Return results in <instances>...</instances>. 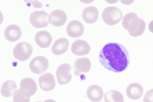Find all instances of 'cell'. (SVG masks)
<instances>
[{
  "instance_id": "277c9868",
  "label": "cell",
  "mask_w": 153,
  "mask_h": 102,
  "mask_svg": "<svg viewBox=\"0 0 153 102\" xmlns=\"http://www.w3.org/2000/svg\"><path fill=\"white\" fill-rule=\"evenodd\" d=\"M32 46L28 43L23 41L17 44L14 47L13 54L14 57L20 61L27 60L33 51Z\"/></svg>"
},
{
  "instance_id": "9a60e30c",
  "label": "cell",
  "mask_w": 153,
  "mask_h": 102,
  "mask_svg": "<svg viewBox=\"0 0 153 102\" xmlns=\"http://www.w3.org/2000/svg\"><path fill=\"white\" fill-rule=\"evenodd\" d=\"M88 98L93 102H99L102 99L104 92L102 87L98 85L93 84L89 86L86 91Z\"/></svg>"
},
{
  "instance_id": "8992f818",
  "label": "cell",
  "mask_w": 153,
  "mask_h": 102,
  "mask_svg": "<svg viewBox=\"0 0 153 102\" xmlns=\"http://www.w3.org/2000/svg\"><path fill=\"white\" fill-rule=\"evenodd\" d=\"M71 70V65L67 63L62 64L58 67L56 75L59 84L65 85L70 81L72 78Z\"/></svg>"
},
{
  "instance_id": "603a6c76",
  "label": "cell",
  "mask_w": 153,
  "mask_h": 102,
  "mask_svg": "<svg viewBox=\"0 0 153 102\" xmlns=\"http://www.w3.org/2000/svg\"><path fill=\"white\" fill-rule=\"evenodd\" d=\"M143 102H153V88L147 91L143 99Z\"/></svg>"
},
{
  "instance_id": "30bf717a",
  "label": "cell",
  "mask_w": 153,
  "mask_h": 102,
  "mask_svg": "<svg viewBox=\"0 0 153 102\" xmlns=\"http://www.w3.org/2000/svg\"><path fill=\"white\" fill-rule=\"evenodd\" d=\"M66 32L70 37L76 38L81 36L83 33L84 27L82 24L77 20L69 22L66 27Z\"/></svg>"
},
{
  "instance_id": "5b68a950",
  "label": "cell",
  "mask_w": 153,
  "mask_h": 102,
  "mask_svg": "<svg viewBox=\"0 0 153 102\" xmlns=\"http://www.w3.org/2000/svg\"><path fill=\"white\" fill-rule=\"evenodd\" d=\"M48 15V13L44 10L35 11L30 15L29 21L31 25L35 27H44L49 24Z\"/></svg>"
},
{
  "instance_id": "9c48e42d",
  "label": "cell",
  "mask_w": 153,
  "mask_h": 102,
  "mask_svg": "<svg viewBox=\"0 0 153 102\" xmlns=\"http://www.w3.org/2000/svg\"><path fill=\"white\" fill-rule=\"evenodd\" d=\"M73 67L75 75L79 76L81 73H86L90 71L91 67V61L87 57L79 58L75 61Z\"/></svg>"
},
{
  "instance_id": "4fadbf2b",
  "label": "cell",
  "mask_w": 153,
  "mask_h": 102,
  "mask_svg": "<svg viewBox=\"0 0 153 102\" xmlns=\"http://www.w3.org/2000/svg\"><path fill=\"white\" fill-rule=\"evenodd\" d=\"M49 20L53 25L60 27L63 25L67 20L65 12L59 9L54 10L51 12L49 16Z\"/></svg>"
},
{
  "instance_id": "ffe728a7",
  "label": "cell",
  "mask_w": 153,
  "mask_h": 102,
  "mask_svg": "<svg viewBox=\"0 0 153 102\" xmlns=\"http://www.w3.org/2000/svg\"><path fill=\"white\" fill-rule=\"evenodd\" d=\"M17 85L13 81L8 80L3 83L1 86V93L4 97H8L14 94Z\"/></svg>"
},
{
  "instance_id": "8fae6325",
  "label": "cell",
  "mask_w": 153,
  "mask_h": 102,
  "mask_svg": "<svg viewBox=\"0 0 153 102\" xmlns=\"http://www.w3.org/2000/svg\"><path fill=\"white\" fill-rule=\"evenodd\" d=\"M91 50L89 44L85 41L79 40L74 41L72 44L71 50L75 55L82 56L88 54Z\"/></svg>"
},
{
  "instance_id": "cb8c5ba5",
  "label": "cell",
  "mask_w": 153,
  "mask_h": 102,
  "mask_svg": "<svg viewBox=\"0 0 153 102\" xmlns=\"http://www.w3.org/2000/svg\"><path fill=\"white\" fill-rule=\"evenodd\" d=\"M148 28L150 31L153 33V20H152L149 23Z\"/></svg>"
},
{
  "instance_id": "6da1fadb",
  "label": "cell",
  "mask_w": 153,
  "mask_h": 102,
  "mask_svg": "<svg viewBox=\"0 0 153 102\" xmlns=\"http://www.w3.org/2000/svg\"><path fill=\"white\" fill-rule=\"evenodd\" d=\"M99 60L106 69L114 72H121L125 71L129 65V53L123 45L109 42L101 50Z\"/></svg>"
},
{
  "instance_id": "3957f363",
  "label": "cell",
  "mask_w": 153,
  "mask_h": 102,
  "mask_svg": "<svg viewBox=\"0 0 153 102\" xmlns=\"http://www.w3.org/2000/svg\"><path fill=\"white\" fill-rule=\"evenodd\" d=\"M123 14L120 9L115 6H109L105 8L102 13L104 21L110 25L118 23L122 18Z\"/></svg>"
},
{
  "instance_id": "484cf974",
  "label": "cell",
  "mask_w": 153,
  "mask_h": 102,
  "mask_svg": "<svg viewBox=\"0 0 153 102\" xmlns=\"http://www.w3.org/2000/svg\"><path fill=\"white\" fill-rule=\"evenodd\" d=\"M35 102H41V101H36Z\"/></svg>"
},
{
  "instance_id": "e0dca14e",
  "label": "cell",
  "mask_w": 153,
  "mask_h": 102,
  "mask_svg": "<svg viewBox=\"0 0 153 102\" xmlns=\"http://www.w3.org/2000/svg\"><path fill=\"white\" fill-rule=\"evenodd\" d=\"M69 42L66 38H61L56 40L51 47L53 53L59 55L65 53L68 50Z\"/></svg>"
},
{
  "instance_id": "ba28073f",
  "label": "cell",
  "mask_w": 153,
  "mask_h": 102,
  "mask_svg": "<svg viewBox=\"0 0 153 102\" xmlns=\"http://www.w3.org/2000/svg\"><path fill=\"white\" fill-rule=\"evenodd\" d=\"M20 91L25 96L30 98L36 92L37 86L35 81L33 79L27 78L21 81L20 84Z\"/></svg>"
},
{
  "instance_id": "44dd1931",
  "label": "cell",
  "mask_w": 153,
  "mask_h": 102,
  "mask_svg": "<svg viewBox=\"0 0 153 102\" xmlns=\"http://www.w3.org/2000/svg\"><path fill=\"white\" fill-rule=\"evenodd\" d=\"M105 102H124L123 95L116 90H111L106 92L104 95Z\"/></svg>"
},
{
  "instance_id": "2e32d148",
  "label": "cell",
  "mask_w": 153,
  "mask_h": 102,
  "mask_svg": "<svg viewBox=\"0 0 153 102\" xmlns=\"http://www.w3.org/2000/svg\"><path fill=\"white\" fill-rule=\"evenodd\" d=\"M35 39L37 44L42 48L48 47L52 41L51 35L45 30L37 32L35 35Z\"/></svg>"
},
{
  "instance_id": "7c38bea8",
  "label": "cell",
  "mask_w": 153,
  "mask_h": 102,
  "mask_svg": "<svg viewBox=\"0 0 153 102\" xmlns=\"http://www.w3.org/2000/svg\"><path fill=\"white\" fill-rule=\"evenodd\" d=\"M39 86L42 90L46 91L52 90L56 86V81L53 75L50 73L42 74L39 78Z\"/></svg>"
},
{
  "instance_id": "7402d4cb",
  "label": "cell",
  "mask_w": 153,
  "mask_h": 102,
  "mask_svg": "<svg viewBox=\"0 0 153 102\" xmlns=\"http://www.w3.org/2000/svg\"><path fill=\"white\" fill-rule=\"evenodd\" d=\"M13 102H30V98L25 96L19 89L16 91L13 97Z\"/></svg>"
},
{
  "instance_id": "52a82bcc",
  "label": "cell",
  "mask_w": 153,
  "mask_h": 102,
  "mask_svg": "<svg viewBox=\"0 0 153 102\" xmlns=\"http://www.w3.org/2000/svg\"><path fill=\"white\" fill-rule=\"evenodd\" d=\"M49 62L48 59L42 56H38L33 58L30 61L29 67L33 73L40 74L44 72L48 69Z\"/></svg>"
},
{
  "instance_id": "7a4b0ae2",
  "label": "cell",
  "mask_w": 153,
  "mask_h": 102,
  "mask_svg": "<svg viewBox=\"0 0 153 102\" xmlns=\"http://www.w3.org/2000/svg\"><path fill=\"white\" fill-rule=\"evenodd\" d=\"M122 24L124 28L128 31L129 34L133 37L141 35L145 30L144 20L139 18L137 15L133 12L129 13L124 16Z\"/></svg>"
},
{
  "instance_id": "5bb4252c",
  "label": "cell",
  "mask_w": 153,
  "mask_h": 102,
  "mask_svg": "<svg viewBox=\"0 0 153 102\" xmlns=\"http://www.w3.org/2000/svg\"><path fill=\"white\" fill-rule=\"evenodd\" d=\"M143 92L144 89L143 86L137 82L129 84L126 89L127 96L133 100H137L140 98L142 96Z\"/></svg>"
},
{
  "instance_id": "d4e9b609",
  "label": "cell",
  "mask_w": 153,
  "mask_h": 102,
  "mask_svg": "<svg viewBox=\"0 0 153 102\" xmlns=\"http://www.w3.org/2000/svg\"><path fill=\"white\" fill-rule=\"evenodd\" d=\"M56 102L55 100L52 99H48L45 100L43 102Z\"/></svg>"
},
{
  "instance_id": "ac0fdd59",
  "label": "cell",
  "mask_w": 153,
  "mask_h": 102,
  "mask_svg": "<svg viewBox=\"0 0 153 102\" xmlns=\"http://www.w3.org/2000/svg\"><path fill=\"white\" fill-rule=\"evenodd\" d=\"M4 35L6 39L10 41L13 42L18 40L22 35L20 27L15 24L8 26L4 31Z\"/></svg>"
},
{
  "instance_id": "d6986e66",
  "label": "cell",
  "mask_w": 153,
  "mask_h": 102,
  "mask_svg": "<svg viewBox=\"0 0 153 102\" xmlns=\"http://www.w3.org/2000/svg\"><path fill=\"white\" fill-rule=\"evenodd\" d=\"M83 20L87 23L92 24L95 22L99 17V11L94 6H90L85 8L82 13Z\"/></svg>"
}]
</instances>
